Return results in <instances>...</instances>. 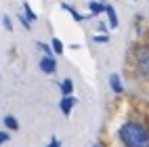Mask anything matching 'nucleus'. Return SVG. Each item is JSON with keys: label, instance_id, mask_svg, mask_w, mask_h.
<instances>
[{"label": "nucleus", "instance_id": "nucleus-8", "mask_svg": "<svg viewBox=\"0 0 149 147\" xmlns=\"http://www.w3.org/2000/svg\"><path fill=\"white\" fill-rule=\"evenodd\" d=\"M4 126H6V128H11V130H17L19 128V124H17V120H15L13 116H6L4 118Z\"/></svg>", "mask_w": 149, "mask_h": 147}, {"label": "nucleus", "instance_id": "nucleus-2", "mask_svg": "<svg viewBox=\"0 0 149 147\" xmlns=\"http://www.w3.org/2000/svg\"><path fill=\"white\" fill-rule=\"evenodd\" d=\"M136 67L145 78H149V46H141L136 51Z\"/></svg>", "mask_w": 149, "mask_h": 147}, {"label": "nucleus", "instance_id": "nucleus-18", "mask_svg": "<svg viewBox=\"0 0 149 147\" xmlns=\"http://www.w3.org/2000/svg\"><path fill=\"white\" fill-rule=\"evenodd\" d=\"M21 23H23V27H27V29H29V23H27V19H25V17H21Z\"/></svg>", "mask_w": 149, "mask_h": 147}, {"label": "nucleus", "instance_id": "nucleus-17", "mask_svg": "<svg viewBox=\"0 0 149 147\" xmlns=\"http://www.w3.org/2000/svg\"><path fill=\"white\" fill-rule=\"evenodd\" d=\"M2 23H4L6 29H11V21H8V17H2Z\"/></svg>", "mask_w": 149, "mask_h": 147}, {"label": "nucleus", "instance_id": "nucleus-16", "mask_svg": "<svg viewBox=\"0 0 149 147\" xmlns=\"http://www.w3.org/2000/svg\"><path fill=\"white\" fill-rule=\"evenodd\" d=\"M51 147H61V143H59V139H55V137H53V139H51Z\"/></svg>", "mask_w": 149, "mask_h": 147}, {"label": "nucleus", "instance_id": "nucleus-3", "mask_svg": "<svg viewBox=\"0 0 149 147\" xmlns=\"http://www.w3.org/2000/svg\"><path fill=\"white\" fill-rule=\"evenodd\" d=\"M40 70H42L44 74H55V70H57L55 59H53V57H42V61H40Z\"/></svg>", "mask_w": 149, "mask_h": 147}, {"label": "nucleus", "instance_id": "nucleus-14", "mask_svg": "<svg viewBox=\"0 0 149 147\" xmlns=\"http://www.w3.org/2000/svg\"><path fill=\"white\" fill-rule=\"evenodd\" d=\"M93 40H95V42H107V40H109V38H107V36H95V38H93Z\"/></svg>", "mask_w": 149, "mask_h": 147}, {"label": "nucleus", "instance_id": "nucleus-4", "mask_svg": "<svg viewBox=\"0 0 149 147\" xmlns=\"http://www.w3.org/2000/svg\"><path fill=\"white\" fill-rule=\"evenodd\" d=\"M74 105H76V99H74L72 95H65L63 99H61V111H63L65 116H69V114H72V107H74Z\"/></svg>", "mask_w": 149, "mask_h": 147}, {"label": "nucleus", "instance_id": "nucleus-7", "mask_svg": "<svg viewBox=\"0 0 149 147\" xmlns=\"http://www.w3.org/2000/svg\"><path fill=\"white\" fill-rule=\"evenodd\" d=\"M72 91H74V82L67 78V80L61 82V93H63V95H72Z\"/></svg>", "mask_w": 149, "mask_h": 147}, {"label": "nucleus", "instance_id": "nucleus-6", "mask_svg": "<svg viewBox=\"0 0 149 147\" xmlns=\"http://www.w3.org/2000/svg\"><path fill=\"white\" fill-rule=\"evenodd\" d=\"M105 13H107V17H109V25H111V27H118V17H116V11H113V6L105 4Z\"/></svg>", "mask_w": 149, "mask_h": 147}, {"label": "nucleus", "instance_id": "nucleus-13", "mask_svg": "<svg viewBox=\"0 0 149 147\" xmlns=\"http://www.w3.org/2000/svg\"><path fill=\"white\" fill-rule=\"evenodd\" d=\"M38 48H42V51H44V55H46V57H51V48H48L46 44H42V42H38Z\"/></svg>", "mask_w": 149, "mask_h": 147}, {"label": "nucleus", "instance_id": "nucleus-19", "mask_svg": "<svg viewBox=\"0 0 149 147\" xmlns=\"http://www.w3.org/2000/svg\"><path fill=\"white\" fill-rule=\"evenodd\" d=\"M95 147H99V145H95Z\"/></svg>", "mask_w": 149, "mask_h": 147}, {"label": "nucleus", "instance_id": "nucleus-15", "mask_svg": "<svg viewBox=\"0 0 149 147\" xmlns=\"http://www.w3.org/2000/svg\"><path fill=\"white\" fill-rule=\"evenodd\" d=\"M6 141H8V134L0 130V145H2V143H6Z\"/></svg>", "mask_w": 149, "mask_h": 147}, {"label": "nucleus", "instance_id": "nucleus-1", "mask_svg": "<svg viewBox=\"0 0 149 147\" xmlns=\"http://www.w3.org/2000/svg\"><path fill=\"white\" fill-rule=\"evenodd\" d=\"M120 141L124 147H149V132L139 122H126L120 128Z\"/></svg>", "mask_w": 149, "mask_h": 147}, {"label": "nucleus", "instance_id": "nucleus-11", "mask_svg": "<svg viewBox=\"0 0 149 147\" xmlns=\"http://www.w3.org/2000/svg\"><path fill=\"white\" fill-rule=\"evenodd\" d=\"M53 51H55L57 55L63 53V44H61V40H59V38H53Z\"/></svg>", "mask_w": 149, "mask_h": 147}, {"label": "nucleus", "instance_id": "nucleus-9", "mask_svg": "<svg viewBox=\"0 0 149 147\" xmlns=\"http://www.w3.org/2000/svg\"><path fill=\"white\" fill-rule=\"evenodd\" d=\"M88 6H91V11H93L95 15H99V13H103V11H105V4H101V2H95V0H93V2L88 4Z\"/></svg>", "mask_w": 149, "mask_h": 147}, {"label": "nucleus", "instance_id": "nucleus-10", "mask_svg": "<svg viewBox=\"0 0 149 147\" xmlns=\"http://www.w3.org/2000/svg\"><path fill=\"white\" fill-rule=\"evenodd\" d=\"M63 8H65V11H67L69 15H72L74 19H76V21H82V19H84V17H82L80 13H78V11H74V8H72V6H69V4H63Z\"/></svg>", "mask_w": 149, "mask_h": 147}, {"label": "nucleus", "instance_id": "nucleus-5", "mask_svg": "<svg viewBox=\"0 0 149 147\" xmlns=\"http://www.w3.org/2000/svg\"><path fill=\"white\" fill-rule=\"evenodd\" d=\"M109 84H111V91L113 93H122V82H120V76L118 74H111V78H109Z\"/></svg>", "mask_w": 149, "mask_h": 147}, {"label": "nucleus", "instance_id": "nucleus-12", "mask_svg": "<svg viewBox=\"0 0 149 147\" xmlns=\"http://www.w3.org/2000/svg\"><path fill=\"white\" fill-rule=\"evenodd\" d=\"M23 11H25V15H27V19H29V21H36V13L32 11V8H29V4H27V2L23 4Z\"/></svg>", "mask_w": 149, "mask_h": 147}]
</instances>
